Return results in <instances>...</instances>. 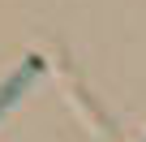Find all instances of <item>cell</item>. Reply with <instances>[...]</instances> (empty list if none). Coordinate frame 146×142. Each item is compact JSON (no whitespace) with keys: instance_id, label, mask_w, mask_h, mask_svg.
<instances>
[{"instance_id":"6da1fadb","label":"cell","mask_w":146,"mask_h":142,"mask_svg":"<svg viewBox=\"0 0 146 142\" xmlns=\"http://www.w3.org/2000/svg\"><path fill=\"white\" fill-rule=\"evenodd\" d=\"M35 73H39V60H30L26 69H17V73H13L5 86H0V116H5V108L17 99V91H22V86H30V78H35Z\"/></svg>"}]
</instances>
